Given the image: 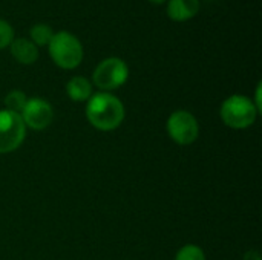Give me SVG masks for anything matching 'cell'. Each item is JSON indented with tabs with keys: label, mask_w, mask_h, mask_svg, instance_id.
<instances>
[{
	"label": "cell",
	"mask_w": 262,
	"mask_h": 260,
	"mask_svg": "<svg viewBox=\"0 0 262 260\" xmlns=\"http://www.w3.org/2000/svg\"><path fill=\"white\" fill-rule=\"evenodd\" d=\"M9 49L14 60L21 64H32L38 58V48L28 38H14Z\"/></svg>",
	"instance_id": "9"
},
{
	"label": "cell",
	"mask_w": 262,
	"mask_h": 260,
	"mask_svg": "<svg viewBox=\"0 0 262 260\" xmlns=\"http://www.w3.org/2000/svg\"><path fill=\"white\" fill-rule=\"evenodd\" d=\"M28 97L25 95V92L21 90H11L6 97H5V106L6 110L14 112V113H21L23 107L26 106Z\"/></svg>",
	"instance_id": "12"
},
{
	"label": "cell",
	"mask_w": 262,
	"mask_h": 260,
	"mask_svg": "<svg viewBox=\"0 0 262 260\" xmlns=\"http://www.w3.org/2000/svg\"><path fill=\"white\" fill-rule=\"evenodd\" d=\"M29 35H31V41L37 48L38 46H48L51 38L54 37V31L51 29V26H48L45 23H37L31 28Z\"/></svg>",
	"instance_id": "11"
},
{
	"label": "cell",
	"mask_w": 262,
	"mask_h": 260,
	"mask_svg": "<svg viewBox=\"0 0 262 260\" xmlns=\"http://www.w3.org/2000/svg\"><path fill=\"white\" fill-rule=\"evenodd\" d=\"M259 112L256 110L253 101L244 95H232L229 97L220 109V115L223 123L227 127L232 129H247L250 127L256 115Z\"/></svg>",
	"instance_id": "3"
},
{
	"label": "cell",
	"mask_w": 262,
	"mask_h": 260,
	"mask_svg": "<svg viewBox=\"0 0 262 260\" xmlns=\"http://www.w3.org/2000/svg\"><path fill=\"white\" fill-rule=\"evenodd\" d=\"M167 133L180 146L192 144L200 135L196 118L187 110H177L167 120Z\"/></svg>",
	"instance_id": "6"
},
{
	"label": "cell",
	"mask_w": 262,
	"mask_h": 260,
	"mask_svg": "<svg viewBox=\"0 0 262 260\" xmlns=\"http://www.w3.org/2000/svg\"><path fill=\"white\" fill-rule=\"evenodd\" d=\"M26 135V127L18 113L0 110V155L17 150Z\"/></svg>",
	"instance_id": "5"
},
{
	"label": "cell",
	"mask_w": 262,
	"mask_h": 260,
	"mask_svg": "<svg viewBox=\"0 0 262 260\" xmlns=\"http://www.w3.org/2000/svg\"><path fill=\"white\" fill-rule=\"evenodd\" d=\"M12 40H14V31L11 25L0 18V51L9 46Z\"/></svg>",
	"instance_id": "14"
},
{
	"label": "cell",
	"mask_w": 262,
	"mask_h": 260,
	"mask_svg": "<svg viewBox=\"0 0 262 260\" xmlns=\"http://www.w3.org/2000/svg\"><path fill=\"white\" fill-rule=\"evenodd\" d=\"M244 260H261V256L258 251H249V253H246Z\"/></svg>",
	"instance_id": "15"
},
{
	"label": "cell",
	"mask_w": 262,
	"mask_h": 260,
	"mask_svg": "<svg viewBox=\"0 0 262 260\" xmlns=\"http://www.w3.org/2000/svg\"><path fill=\"white\" fill-rule=\"evenodd\" d=\"M86 118L92 127L101 132H111L123 123L124 106L115 95L109 92H98L88 100Z\"/></svg>",
	"instance_id": "1"
},
{
	"label": "cell",
	"mask_w": 262,
	"mask_h": 260,
	"mask_svg": "<svg viewBox=\"0 0 262 260\" xmlns=\"http://www.w3.org/2000/svg\"><path fill=\"white\" fill-rule=\"evenodd\" d=\"M150 3H155V5H161V3H164L166 0H149Z\"/></svg>",
	"instance_id": "16"
},
{
	"label": "cell",
	"mask_w": 262,
	"mask_h": 260,
	"mask_svg": "<svg viewBox=\"0 0 262 260\" xmlns=\"http://www.w3.org/2000/svg\"><path fill=\"white\" fill-rule=\"evenodd\" d=\"M127 78H129V67L121 58L117 57H109L101 63H98L92 75L94 84L103 92H109L121 87L127 81Z\"/></svg>",
	"instance_id": "4"
},
{
	"label": "cell",
	"mask_w": 262,
	"mask_h": 260,
	"mask_svg": "<svg viewBox=\"0 0 262 260\" xmlns=\"http://www.w3.org/2000/svg\"><path fill=\"white\" fill-rule=\"evenodd\" d=\"M66 92L75 103L88 101L92 97V84L84 77H72L66 84Z\"/></svg>",
	"instance_id": "10"
},
{
	"label": "cell",
	"mask_w": 262,
	"mask_h": 260,
	"mask_svg": "<svg viewBox=\"0 0 262 260\" xmlns=\"http://www.w3.org/2000/svg\"><path fill=\"white\" fill-rule=\"evenodd\" d=\"M20 118L25 127H29L32 130H43L52 123L54 110H52V106L46 100L29 98L20 113Z\"/></svg>",
	"instance_id": "7"
},
{
	"label": "cell",
	"mask_w": 262,
	"mask_h": 260,
	"mask_svg": "<svg viewBox=\"0 0 262 260\" xmlns=\"http://www.w3.org/2000/svg\"><path fill=\"white\" fill-rule=\"evenodd\" d=\"M52 61L61 69H75L83 60L81 41L68 31L55 32L48 44Z\"/></svg>",
	"instance_id": "2"
},
{
	"label": "cell",
	"mask_w": 262,
	"mask_h": 260,
	"mask_svg": "<svg viewBox=\"0 0 262 260\" xmlns=\"http://www.w3.org/2000/svg\"><path fill=\"white\" fill-rule=\"evenodd\" d=\"M175 260H206L204 251L193 244L184 245L175 256Z\"/></svg>",
	"instance_id": "13"
},
{
	"label": "cell",
	"mask_w": 262,
	"mask_h": 260,
	"mask_svg": "<svg viewBox=\"0 0 262 260\" xmlns=\"http://www.w3.org/2000/svg\"><path fill=\"white\" fill-rule=\"evenodd\" d=\"M200 12V0H169L167 15L173 21H187Z\"/></svg>",
	"instance_id": "8"
}]
</instances>
